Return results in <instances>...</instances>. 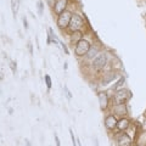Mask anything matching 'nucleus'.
I'll return each mask as SVG.
<instances>
[{"label": "nucleus", "instance_id": "1", "mask_svg": "<svg viewBox=\"0 0 146 146\" xmlns=\"http://www.w3.org/2000/svg\"><path fill=\"white\" fill-rule=\"evenodd\" d=\"M90 48H91V45H90V43L88 42V40H85V39L79 40V42L76 44V46H74L76 56H78V57L85 56V55L88 54V51L90 50Z\"/></svg>", "mask_w": 146, "mask_h": 146}, {"label": "nucleus", "instance_id": "2", "mask_svg": "<svg viewBox=\"0 0 146 146\" xmlns=\"http://www.w3.org/2000/svg\"><path fill=\"white\" fill-rule=\"evenodd\" d=\"M130 98H131V93L128 89H119L117 90V93L113 96V101H115V105L125 104L127 101H129Z\"/></svg>", "mask_w": 146, "mask_h": 146}, {"label": "nucleus", "instance_id": "3", "mask_svg": "<svg viewBox=\"0 0 146 146\" xmlns=\"http://www.w3.org/2000/svg\"><path fill=\"white\" fill-rule=\"evenodd\" d=\"M71 18H72V12L71 11H63L61 15L57 16V26L60 27L61 29H66L68 28L70 26V22H71Z\"/></svg>", "mask_w": 146, "mask_h": 146}, {"label": "nucleus", "instance_id": "4", "mask_svg": "<svg viewBox=\"0 0 146 146\" xmlns=\"http://www.w3.org/2000/svg\"><path fill=\"white\" fill-rule=\"evenodd\" d=\"M83 25H84V21H83V18L80 17V15H78V13H73L68 28H70L71 32L80 31L82 27H83Z\"/></svg>", "mask_w": 146, "mask_h": 146}, {"label": "nucleus", "instance_id": "5", "mask_svg": "<svg viewBox=\"0 0 146 146\" xmlns=\"http://www.w3.org/2000/svg\"><path fill=\"white\" fill-rule=\"evenodd\" d=\"M107 63V55L105 52H100L93 60V68L95 71H101Z\"/></svg>", "mask_w": 146, "mask_h": 146}, {"label": "nucleus", "instance_id": "6", "mask_svg": "<svg viewBox=\"0 0 146 146\" xmlns=\"http://www.w3.org/2000/svg\"><path fill=\"white\" fill-rule=\"evenodd\" d=\"M68 5V0H56L55 5L52 6V11L55 15H61L63 11H66V7Z\"/></svg>", "mask_w": 146, "mask_h": 146}, {"label": "nucleus", "instance_id": "7", "mask_svg": "<svg viewBox=\"0 0 146 146\" xmlns=\"http://www.w3.org/2000/svg\"><path fill=\"white\" fill-rule=\"evenodd\" d=\"M117 143L119 146H131V144H133V140H131V138L129 135H127L125 133H122L117 135Z\"/></svg>", "mask_w": 146, "mask_h": 146}, {"label": "nucleus", "instance_id": "8", "mask_svg": "<svg viewBox=\"0 0 146 146\" xmlns=\"http://www.w3.org/2000/svg\"><path fill=\"white\" fill-rule=\"evenodd\" d=\"M113 112H115L116 116H119L121 118H123L124 116H127L128 113V108L125 104H117L113 106Z\"/></svg>", "mask_w": 146, "mask_h": 146}, {"label": "nucleus", "instance_id": "9", "mask_svg": "<svg viewBox=\"0 0 146 146\" xmlns=\"http://www.w3.org/2000/svg\"><path fill=\"white\" fill-rule=\"evenodd\" d=\"M117 118L115 115H110L105 118V127L108 130H113L115 128H117Z\"/></svg>", "mask_w": 146, "mask_h": 146}, {"label": "nucleus", "instance_id": "10", "mask_svg": "<svg viewBox=\"0 0 146 146\" xmlns=\"http://www.w3.org/2000/svg\"><path fill=\"white\" fill-rule=\"evenodd\" d=\"M98 99H99V102H100V108L102 111H106L107 107H108V96L105 91H101V93L98 94Z\"/></svg>", "mask_w": 146, "mask_h": 146}, {"label": "nucleus", "instance_id": "11", "mask_svg": "<svg viewBox=\"0 0 146 146\" xmlns=\"http://www.w3.org/2000/svg\"><path fill=\"white\" fill-rule=\"evenodd\" d=\"M129 124H130L129 119H127V118L123 117V118H121V119L117 122V128H118V130L124 131V130H127L128 128H129Z\"/></svg>", "mask_w": 146, "mask_h": 146}, {"label": "nucleus", "instance_id": "12", "mask_svg": "<svg viewBox=\"0 0 146 146\" xmlns=\"http://www.w3.org/2000/svg\"><path fill=\"white\" fill-rule=\"evenodd\" d=\"M117 77V74L115 72H108V73H106V76L104 77V78L101 79V84H104V85H106V84H108L111 80H113Z\"/></svg>", "mask_w": 146, "mask_h": 146}, {"label": "nucleus", "instance_id": "13", "mask_svg": "<svg viewBox=\"0 0 146 146\" xmlns=\"http://www.w3.org/2000/svg\"><path fill=\"white\" fill-rule=\"evenodd\" d=\"M83 39V33H82L80 31H76V32H72V34H71V42L72 43H74L77 44L79 42V40Z\"/></svg>", "mask_w": 146, "mask_h": 146}, {"label": "nucleus", "instance_id": "14", "mask_svg": "<svg viewBox=\"0 0 146 146\" xmlns=\"http://www.w3.org/2000/svg\"><path fill=\"white\" fill-rule=\"evenodd\" d=\"M99 54H100V52H99V49L93 46V48H90V50L88 51V54L85 55V58H86V60H94V58L96 57Z\"/></svg>", "mask_w": 146, "mask_h": 146}, {"label": "nucleus", "instance_id": "15", "mask_svg": "<svg viewBox=\"0 0 146 146\" xmlns=\"http://www.w3.org/2000/svg\"><path fill=\"white\" fill-rule=\"evenodd\" d=\"M18 9H20V1H18V0H11V10H12L13 18L17 17Z\"/></svg>", "mask_w": 146, "mask_h": 146}, {"label": "nucleus", "instance_id": "16", "mask_svg": "<svg viewBox=\"0 0 146 146\" xmlns=\"http://www.w3.org/2000/svg\"><path fill=\"white\" fill-rule=\"evenodd\" d=\"M44 79H45V84H46V86H48V90H50V89H51V83H52V82H51V78H50V76L49 74H45L44 76Z\"/></svg>", "mask_w": 146, "mask_h": 146}, {"label": "nucleus", "instance_id": "17", "mask_svg": "<svg viewBox=\"0 0 146 146\" xmlns=\"http://www.w3.org/2000/svg\"><path fill=\"white\" fill-rule=\"evenodd\" d=\"M9 66H10V70L12 71V73L15 74V73L17 72V63H16V61L11 60V61H10V63H9Z\"/></svg>", "mask_w": 146, "mask_h": 146}, {"label": "nucleus", "instance_id": "18", "mask_svg": "<svg viewBox=\"0 0 146 146\" xmlns=\"http://www.w3.org/2000/svg\"><path fill=\"white\" fill-rule=\"evenodd\" d=\"M36 7H38V13H39V15H43V13H44V3L43 1H38V4H36Z\"/></svg>", "mask_w": 146, "mask_h": 146}, {"label": "nucleus", "instance_id": "19", "mask_svg": "<svg viewBox=\"0 0 146 146\" xmlns=\"http://www.w3.org/2000/svg\"><path fill=\"white\" fill-rule=\"evenodd\" d=\"M124 83H125V79L121 78L116 85H113V89H115V90H119V88H121V86H123V84H124Z\"/></svg>", "mask_w": 146, "mask_h": 146}, {"label": "nucleus", "instance_id": "20", "mask_svg": "<svg viewBox=\"0 0 146 146\" xmlns=\"http://www.w3.org/2000/svg\"><path fill=\"white\" fill-rule=\"evenodd\" d=\"M63 90H65V95L67 96V99L71 100V99H72V94H71L70 89H68V86H67V85H63Z\"/></svg>", "mask_w": 146, "mask_h": 146}, {"label": "nucleus", "instance_id": "21", "mask_svg": "<svg viewBox=\"0 0 146 146\" xmlns=\"http://www.w3.org/2000/svg\"><path fill=\"white\" fill-rule=\"evenodd\" d=\"M60 46L62 48V50L65 51V54H66V55H70V51H68V49H67V46H66V44H63V43H61V42H60Z\"/></svg>", "mask_w": 146, "mask_h": 146}, {"label": "nucleus", "instance_id": "22", "mask_svg": "<svg viewBox=\"0 0 146 146\" xmlns=\"http://www.w3.org/2000/svg\"><path fill=\"white\" fill-rule=\"evenodd\" d=\"M54 138H55V143H56V146H61V141H60V139H58V136H57L56 133L54 134Z\"/></svg>", "mask_w": 146, "mask_h": 146}, {"label": "nucleus", "instance_id": "23", "mask_svg": "<svg viewBox=\"0 0 146 146\" xmlns=\"http://www.w3.org/2000/svg\"><path fill=\"white\" fill-rule=\"evenodd\" d=\"M22 22H23V26H25V29H28V22H27V18L23 16L22 18Z\"/></svg>", "mask_w": 146, "mask_h": 146}, {"label": "nucleus", "instance_id": "24", "mask_svg": "<svg viewBox=\"0 0 146 146\" xmlns=\"http://www.w3.org/2000/svg\"><path fill=\"white\" fill-rule=\"evenodd\" d=\"M45 1H46V4L48 5H50V6H54L55 5V3H56V0H45Z\"/></svg>", "mask_w": 146, "mask_h": 146}, {"label": "nucleus", "instance_id": "25", "mask_svg": "<svg viewBox=\"0 0 146 146\" xmlns=\"http://www.w3.org/2000/svg\"><path fill=\"white\" fill-rule=\"evenodd\" d=\"M28 49H29L31 55H33V48H32V44H31V43H28Z\"/></svg>", "mask_w": 146, "mask_h": 146}, {"label": "nucleus", "instance_id": "26", "mask_svg": "<svg viewBox=\"0 0 146 146\" xmlns=\"http://www.w3.org/2000/svg\"><path fill=\"white\" fill-rule=\"evenodd\" d=\"M25 143H26V146H31V143L28 140H25Z\"/></svg>", "mask_w": 146, "mask_h": 146}, {"label": "nucleus", "instance_id": "27", "mask_svg": "<svg viewBox=\"0 0 146 146\" xmlns=\"http://www.w3.org/2000/svg\"><path fill=\"white\" fill-rule=\"evenodd\" d=\"M136 146H144V145H136Z\"/></svg>", "mask_w": 146, "mask_h": 146}, {"label": "nucleus", "instance_id": "28", "mask_svg": "<svg viewBox=\"0 0 146 146\" xmlns=\"http://www.w3.org/2000/svg\"><path fill=\"white\" fill-rule=\"evenodd\" d=\"M145 18H146V17H145Z\"/></svg>", "mask_w": 146, "mask_h": 146}]
</instances>
